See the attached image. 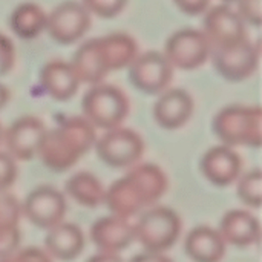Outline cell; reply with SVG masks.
I'll use <instances>...</instances> for the list:
<instances>
[{
  "instance_id": "cell-11",
  "label": "cell",
  "mask_w": 262,
  "mask_h": 262,
  "mask_svg": "<svg viewBox=\"0 0 262 262\" xmlns=\"http://www.w3.org/2000/svg\"><path fill=\"white\" fill-rule=\"evenodd\" d=\"M213 64L221 77L229 81H243L252 77L259 66V49L249 38L212 52Z\"/></svg>"
},
{
  "instance_id": "cell-25",
  "label": "cell",
  "mask_w": 262,
  "mask_h": 262,
  "mask_svg": "<svg viewBox=\"0 0 262 262\" xmlns=\"http://www.w3.org/2000/svg\"><path fill=\"white\" fill-rule=\"evenodd\" d=\"M64 189L68 195L80 206L95 209L104 203L106 189L103 187L100 180L89 172H78L72 175L68 180Z\"/></svg>"
},
{
  "instance_id": "cell-18",
  "label": "cell",
  "mask_w": 262,
  "mask_h": 262,
  "mask_svg": "<svg viewBox=\"0 0 262 262\" xmlns=\"http://www.w3.org/2000/svg\"><path fill=\"white\" fill-rule=\"evenodd\" d=\"M40 84L52 100L68 101L77 94L80 80L71 63L51 60L40 71Z\"/></svg>"
},
{
  "instance_id": "cell-13",
  "label": "cell",
  "mask_w": 262,
  "mask_h": 262,
  "mask_svg": "<svg viewBox=\"0 0 262 262\" xmlns=\"http://www.w3.org/2000/svg\"><path fill=\"white\" fill-rule=\"evenodd\" d=\"M46 127L34 115H25L15 120L5 132L3 140L8 154L18 161H28L37 157Z\"/></svg>"
},
{
  "instance_id": "cell-30",
  "label": "cell",
  "mask_w": 262,
  "mask_h": 262,
  "mask_svg": "<svg viewBox=\"0 0 262 262\" xmlns=\"http://www.w3.org/2000/svg\"><path fill=\"white\" fill-rule=\"evenodd\" d=\"M238 15L244 23L252 26H259L262 20L261 0H238Z\"/></svg>"
},
{
  "instance_id": "cell-12",
  "label": "cell",
  "mask_w": 262,
  "mask_h": 262,
  "mask_svg": "<svg viewBox=\"0 0 262 262\" xmlns=\"http://www.w3.org/2000/svg\"><path fill=\"white\" fill-rule=\"evenodd\" d=\"M204 14L206 15L203 34L209 40L212 51L218 48L232 46L247 38L246 23L230 6L218 5L209 8Z\"/></svg>"
},
{
  "instance_id": "cell-24",
  "label": "cell",
  "mask_w": 262,
  "mask_h": 262,
  "mask_svg": "<svg viewBox=\"0 0 262 262\" xmlns=\"http://www.w3.org/2000/svg\"><path fill=\"white\" fill-rule=\"evenodd\" d=\"M100 41H101V48H103V54H104V60H106L109 72L129 68V64L138 55L137 41L127 34H123V32L109 34V35L100 37Z\"/></svg>"
},
{
  "instance_id": "cell-14",
  "label": "cell",
  "mask_w": 262,
  "mask_h": 262,
  "mask_svg": "<svg viewBox=\"0 0 262 262\" xmlns=\"http://www.w3.org/2000/svg\"><path fill=\"white\" fill-rule=\"evenodd\" d=\"M201 172L212 184L227 187L238 181L243 172V160L226 144L209 149L201 160Z\"/></svg>"
},
{
  "instance_id": "cell-35",
  "label": "cell",
  "mask_w": 262,
  "mask_h": 262,
  "mask_svg": "<svg viewBox=\"0 0 262 262\" xmlns=\"http://www.w3.org/2000/svg\"><path fill=\"white\" fill-rule=\"evenodd\" d=\"M9 97H11V94H9L8 88L0 83V109L6 106V103L9 101Z\"/></svg>"
},
{
  "instance_id": "cell-28",
  "label": "cell",
  "mask_w": 262,
  "mask_h": 262,
  "mask_svg": "<svg viewBox=\"0 0 262 262\" xmlns=\"http://www.w3.org/2000/svg\"><path fill=\"white\" fill-rule=\"evenodd\" d=\"M0 262H52L51 256L46 253V250H41L38 247H25L17 249L12 253L0 258Z\"/></svg>"
},
{
  "instance_id": "cell-7",
  "label": "cell",
  "mask_w": 262,
  "mask_h": 262,
  "mask_svg": "<svg viewBox=\"0 0 262 262\" xmlns=\"http://www.w3.org/2000/svg\"><path fill=\"white\" fill-rule=\"evenodd\" d=\"M210 43L203 31L184 28L167 38L163 54L173 69L192 71L203 66L210 57Z\"/></svg>"
},
{
  "instance_id": "cell-21",
  "label": "cell",
  "mask_w": 262,
  "mask_h": 262,
  "mask_svg": "<svg viewBox=\"0 0 262 262\" xmlns=\"http://www.w3.org/2000/svg\"><path fill=\"white\" fill-rule=\"evenodd\" d=\"M45 249L49 256L58 261H74L84 250V235L72 223H60L48 230Z\"/></svg>"
},
{
  "instance_id": "cell-33",
  "label": "cell",
  "mask_w": 262,
  "mask_h": 262,
  "mask_svg": "<svg viewBox=\"0 0 262 262\" xmlns=\"http://www.w3.org/2000/svg\"><path fill=\"white\" fill-rule=\"evenodd\" d=\"M129 262H173L164 253H155V252H143L135 255Z\"/></svg>"
},
{
  "instance_id": "cell-5",
  "label": "cell",
  "mask_w": 262,
  "mask_h": 262,
  "mask_svg": "<svg viewBox=\"0 0 262 262\" xmlns=\"http://www.w3.org/2000/svg\"><path fill=\"white\" fill-rule=\"evenodd\" d=\"M83 117L97 129L111 130L123 124L129 114V100L121 89L98 83L91 86L81 101Z\"/></svg>"
},
{
  "instance_id": "cell-26",
  "label": "cell",
  "mask_w": 262,
  "mask_h": 262,
  "mask_svg": "<svg viewBox=\"0 0 262 262\" xmlns=\"http://www.w3.org/2000/svg\"><path fill=\"white\" fill-rule=\"evenodd\" d=\"M236 195L249 207L259 209L262 201V173L259 169H253L238 178Z\"/></svg>"
},
{
  "instance_id": "cell-3",
  "label": "cell",
  "mask_w": 262,
  "mask_h": 262,
  "mask_svg": "<svg viewBox=\"0 0 262 262\" xmlns=\"http://www.w3.org/2000/svg\"><path fill=\"white\" fill-rule=\"evenodd\" d=\"M261 124L259 106H229L216 114L212 129L223 144L229 147H259L262 141Z\"/></svg>"
},
{
  "instance_id": "cell-23",
  "label": "cell",
  "mask_w": 262,
  "mask_h": 262,
  "mask_svg": "<svg viewBox=\"0 0 262 262\" xmlns=\"http://www.w3.org/2000/svg\"><path fill=\"white\" fill-rule=\"evenodd\" d=\"M46 18L48 14L41 6L34 2H25L14 8L9 17V26L17 37L31 40L38 37L46 29Z\"/></svg>"
},
{
  "instance_id": "cell-15",
  "label": "cell",
  "mask_w": 262,
  "mask_h": 262,
  "mask_svg": "<svg viewBox=\"0 0 262 262\" xmlns=\"http://www.w3.org/2000/svg\"><path fill=\"white\" fill-rule=\"evenodd\" d=\"M193 100L184 89L173 88L160 94L154 106V118L163 129L175 130L183 127L193 114Z\"/></svg>"
},
{
  "instance_id": "cell-36",
  "label": "cell",
  "mask_w": 262,
  "mask_h": 262,
  "mask_svg": "<svg viewBox=\"0 0 262 262\" xmlns=\"http://www.w3.org/2000/svg\"><path fill=\"white\" fill-rule=\"evenodd\" d=\"M2 140H3V129H2V124H0V143H2Z\"/></svg>"
},
{
  "instance_id": "cell-20",
  "label": "cell",
  "mask_w": 262,
  "mask_h": 262,
  "mask_svg": "<svg viewBox=\"0 0 262 262\" xmlns=\"http://www.w3.org/2000/svg\"><path fill=\"white\" fill-rule=\"evenodd\" d=\"M227 244L218 230L209 226H198L190 230L184 241V250L193 262H221Z\"/></svg>"
},
{
  "instance_id": "cell-34",
  "label": "cell",
  "mask_w": 262,
  "mask_h": 262,
  "mask_svg": "<svg viewBox=\"0 0 262 262\" xmlns=\"http://www.w3.org/2000/svg\"><path fill=\"white\" fill-rule=\"evenodd\" d=\"M86 262H124L118 255L115 253H104V252H100L94 256H91Z\"/></svg>"
},
{
  "instance_id": "cell-16",
  "label": "cell",
  "mask_w": 262,
  "mask_h": 262,
  "mask_svg": "<svg viewBox=\"0 0 262 262\" xmlns=\"http://www.w3.org/2000/svg\"><path fill=\"white\" fill-rule=\"evenodd\" d=\"M91 239L100 252L118 255L135 241L134 224L115 215L100 218L91 229Z\"/></svg>"
},
{
  "instance_id": "cell-37",
  "label": "cell",
  "mask_w": 262,
  "mask_h": 262,
  "mask_svg": "<svg viewBox=\"0 0 262 262\" xmlns=\"http://www.w3.org/2000/svg\"><path fill=\"white\" fill-rule=\"evenodd\" d=\"M223 2H226V3H236L238 0H223Z\"/></svg>"
},
{
  "instance_id": "cell-8",
  "label": "cell",
  "mask_w": 262,
  "mask_h": 262,
  "mask_svg": "<svg viewBox=\"0 0 262 262\" xmlns=\"http://www.w3.org/2000/svg\"><path fill=\"white\" fill-rule=\"evenodd\" d=\"M129 78L132 84L144 94H161L169 88L173 78V66L163 52L149 51L138 54L129 64Z\"/></svg>"
},
{
  "instance_id": "cell-2",
  "label": "cell",
  "mask_w": 262,
  "mask_h": 262,
  "mask_svg": "<svg viewBox=\"0 0 262 262\" xmlns=\"http://www.w3.org/2000/svg\"><path fill=\"white\" fill-rule=\"evenodd\" d=\"M95 127L84 117H72L48 130L37 157L54 172L71 169L95 144Z\"/></svg>"
},
{
  "instance_id": "cell-4",
  "label": "cell",
  "mask_w": 262,
  "mask_h": 262,
  "mask_svg": "<svg viewBox=\"0 0 262 262\" xmlns=\"http://www.w3.org/2000/svg\"><path fill=\"white\" fill-rule=\"evenodd\" d=\"M183 230L180 215L164 206H155L141 213L134 224V236L144 252L164 253L175 246Z\"/></svg>"
},
{
  "instance_id": "cell-32",
  "label": "cell",
  "mask_w": 262,
  "mask_h": 262,
  "mask_svg": "<svg viewBox=\"0 0 262 262\" xmlns=\"http://www.w3.org/2000/svg\"><path fill=\"white\" fill-rule=\"evenodd\" d=\"M173 2L187 15L204 14L210 6V0H173Z\"/></svg>"
},
{
  "instance_id": "cell-1",
  "label": "cell",
  "mask_w": 262,
  "mask_h": 262,
  "mask_svg": "<svg viewBox=\"0 0 262 262\" xmlns=\"http://www.w3.org/2000/svg\"><path fill=\"white\" fill-rule=\"evenodd\" d=\"M167 190V177L157 164H135L106 189L104 203L111 213L129 220L158 203Z\"/></svg>"
},
{
  "instance_id": "cell-10",
  "label": "cell",
  "mask_w": 262,
  "mask_h": 262,
  "mask_svg": "<svg viewBox=\"0 0 262 262\" xmlns=\"http://www.w3.org/2000/svg\"><path fill=\"white\" fill-rule=\"evenodd\" d=\"M91 28V14L77 0L57 5L46 18V31L51 38L61 45H72Z\"/></svg>"
},
{
  "instance_id": "cell-17",
  "label": "cell",
  "mask_w": 262,
  "mask_h": 262,
  "mask_svg": "<svg viewBox=\"0 0 262 262\" xmlns=\"http://www.w3.org/2000/svg\"><path fill=\"white\" fill-rule=\"evenodd\" d=\"M218 232L226 241V244H232L239 249H246L258 244L261 236V227L258 218L247 210H238V209L224 213Z\"/></svg>"
},
{
  "instance_id": "cell-22",
  "label": "cell",
  "mask_w": 262,
  "mask_h": 262,
  "mask_svg": "<svg viewBox=\"0 0 262 262\" xmlns=\"http://www.w3.org/2000/svg\"><path fill=\"white\" fill-rule=\"evenodd\" d=\"M21 206L6 190L0 192V258L12 253L20 246V221Z\"/></svg>"
},
{
  "instance_id": "cell-19",
  "label": "cell",
  "mask_w": 262,
  "mask_h": 262,
  "mask_svg": "<svg viewBox=\"0 0 262 262\" xmlns=\"http://www.w3.org/2000/svg\"><path fill=\"white\" fill-rule=\"evenodd\" d=\"M71 66L74 68L80 83L91 86L103 83L104 77L109 74V69L104 60L100 37L83 43L74 54Z\"/></svg>"
},
{
  "instance_id": "cell-29",
  "label": "cell",
  "mask_w": 262,
  "mask_h": 262,
  "mask_svg": "<svg viewBox=\"0 0 262 262\" xmlns=\"http://www.w3.org/2000/svg\"><path fill=\"white\" fill-rule=\"evenodd\" d=\"M15 160L8 152H0V192H6L17 180Z\"/></svg>"
},
{
  "instance_id": "cell-9",
  "label": "cell",
  "mask_w": 262,
  "mask_h": 262,
  "mask_svg": "<svg viewBox=\"0 0 262 262\" xmlns=\"http://www.w3.org/2000/svg\"><path fill=\"white\" fill-rule=\"evenodd\" d=\"M21 212L38 229L49 230L63 223L68 212L64 195L52 186H40L28 193Z\"/></svg>"
},
{
  "instance_id": "cell-27",
  "label": "cell",
  "mask_w": 262,
  "mask_h": 262,
  "mask_svg": "<svg viewBox=\"0 0 262 262\" xmlns=\"http://www.w3.org/2000/svg\"><path fill=\"white\" fill-rule=\"evenodd\" d=\"M127 0H81V5L91 15L95 14L103 18H112L118 15L124 9Z\"/></svg>"
},
{
  "instance_id": "cell-31",
  "label": "cell",
  "mask_w": 262,
  "mask_h": 262,
  "mask_svg": "<svg viewBox=\"0 0 262 262\" xmlns=\"http://www.w3.org/2000/svg\"><path fill=\"white\" fill-rule=\"evenodd\" d=\"M15 64V49L12 41L0 32V77L8 75Z\"/></svg>"
},
{
  "instance_id": "cell-6",
  "label": "cell",
  "mask_w": 262,
  "mask_h": 262,
  "mask_svg": "<svg viewBox=\"0 0 262 262\" xmlns=\"http://www.w3.org/2000/svg\"><path fill=\"white\" fill-rule=\"evenodd\" d=\"M98 158L114 169H127L135 166L144 154L143 138L132 129L115 127L95 141Z\"/></svg>"
}]
</instances>
